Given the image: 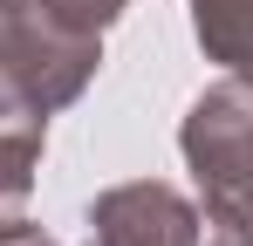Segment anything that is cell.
Listing matches in <instances>:
<instances>
[{
  "label": "cell",
  "mask_w": 253,
  "mask_h": 246,
  "mask_svg": "<svg viewBox=\"0 0 253 246\" xmlns=\"http://www.w3.org/2000/svg\"><path fill=\"white\" fill-rule=\"evenodd\" d=\"M185 171L199 178V240L253 246V76H226L185 110Z\"/></svg>",
  "instance_id": "6da1fadb"
},
{
  "label": "cell",
  "mask_w": 253,
  "mask_h": 246,
  "mask_svg": "<svg viewBox=\"0 0 253 246\" xmlns=\"http://www.w3.org/2000/svg\"><path fill=\"white\" fill-rule=\"evenodd\" d=\"M103 62V35H76L35 0H0V82L28 110H69Z\"/></svg>",
  "instance_id": "7a4b0ae2"
},
{
  "label": "cell",
  "mask_w": 253,
  "mask_h": 246,
  "mask_svg": "<svg viewBox=\"0 0 253 246\" xmlns=\"http://www.w3.org/2000/svg\"><path fill=\"white\" fill-rule=\"evenodd\" d=\"M199 240V205L158 178L110 185L89 205V246H192Z\"/></svg>",
  "instance_id": "3957f363"
},
{
  "label": "cell",
  "mask_w": 253,
  "mask_h": 246,
  "mask_svg": "<svg viewBox=\"0 0 253 246\" xmlns=\"http://www.w3.org/2000/svg\"><path fill=\"white\" fill-rule=\"evenodd\" d=\"M192 35L226 76H253V0H192Z\"/></svg>",
  "instance_id": "277c9868"
},
{
  "label": "cell",
  "mask_w": 253,
  "mask_h": 246,
  "mask_svg": "<svg viewBox=\"0 0 253 246\" xmlns=\"http://www.w3.org/2000/svg\"><path fill=\"white\" fill-rule=\"evenodd\" d=\"M42 14H55L62 28H76V35H103L124 7H137V0H35Z\"/></svg>",
  "instance_id": "5b68a950"
},
{
  "label": "cell",
  "mask_w": 253,
  "mask_h": 246,
  "mask_svg": "<svg viewBox=\"0 0 253 246\" xmlns=\"http://www.w3.org/2000/svg\"><path fill=\"white\" fill-rule=\"evenodd\" d=\"M0 246H55V240H48L42 226H28V219L7 212V219H0Z\"/></svg>",
  "instance_id": "8992f818"
}]
</instances>
